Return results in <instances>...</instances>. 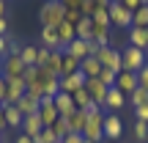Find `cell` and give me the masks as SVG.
<instances>
[{
	"mask_svg": "<svg viewBox=\"0 0 148 143\" xmlns=\"http://www.w3.org/2000/svg\"><path fill=\"white\" fill-rule=\"evenodd\" d=\"M145 64H148V58H145L143 50L132 47V44H126V50H121V72H134L137 74Z\"/></svg>",
	"mask_w": 148,
	"mask_h": 143,
	"instance_id": "3957f363",
	"label": "cell"
},
{
	"mask_svg": "<svg viewBox=\"0 0 148 143\" xmlns=\"http://www.w3.org/2000/svg\"><path fill=\"white\" fill-rule=\"evenodd\" d=\"M96 8H99V3H96V0H85V3L79 6V11H82V17H88V19H93Z\"/></svg>",
	"mask_w": 148,
	"mask_h": 143,
	"instance_id": "1f68e13d",
	"label": "cell"
},
{
	"mask_svg": "<svg viewBox=\"0 0 148 143\" xmlns=\"http://www.w3.org/2000/svg\"><path fill=\"white\" fill-rule=\"evenodd\" d=\"M115 77H118V74L110 72V69H101V74H99V80L107 85V88H115Z\"/></svg>",
	"mask_w": 148,
	"mask_h": 143,
	"instance_id": "836d02e7",
	"label": "cell"
},
{
	"mask_svg": "<svg viewBox=\"0 0 148 143\" xmlns=\"http://www.w3.org/2000/svg\"><path fill=\"white\" fill-rule=\"evenodd\" d=\"M66 53L74 55L77 61H85V58H90V55L99 53V44H93V41H82V39H74L69 47H66Z\"/></svg>",
	"mask_w": 148,
	"mask_h": 143,
	"instance_id": "ba28073f",
	"label": "cell"
},
{
	"mask_svg": "<svg viewBox=\"0 0 148 143\" xmlns=\"http://www.w3.org/2000/svg\"><path fill=\"white\" fill-rule=\"evenodd\" d=\"M134 138L140 143H145V138H148V124L145 121H134Z\"/></svg>",
	"mask_w": 148,
	"mask_h": 143,
	"instance_id": "d6a6232c",
	"label": "cell"
},
{
	"mask_svg": "<svg viewBox=\"0 0 148 143\" xmlns=\"http://www.w3.org/2000/svg\"><path fill=\"white\" fill-rule=\"evenodd\" d=\"M79 19H82V11H79V8H66V17H63V22H69V25H77Z\"/></svg>",
	"mask_w": 148,
	"mask_h": 143,
	"instance_id": "e575fe53",
	"label": "cell"
},
{
	"mask_svg": "<svg viewBox=\"0 0 148 143\" xmlns=\"http://www.w3.org/2000/svg\"><path fill=\"white\" fill-rule=\"evenodd\" d=\"M3 99H5V77L0 74V102H3Z\"/></svg>",
	"mask_w": 148,
	"mask_h": 143,
	"instance_id": "ee69618b",
	"label": "cell"
},
{
	"mask_svg": "<svg viewBox=\"0 0 148 143\" xmlns=\"http://www.w3.org/2000/svg\"><path fill=\"white\" fill-rule=\"evenodd\" d=\"M121 132H123V121L115 113H107V118H104V140H118Z\"/></svg>",
	"mask_w": 148,
	"mask_h": 143,
	"instance_id": "7c38bea8",
	"label": "cell"
},
{
	"mask_svg": "<svg viewBox=\"0 0 148 143\" xmlns=\"http://www.w3.org/2000/svg\"><path fill=\"white\" fill-rule=\"evenodd\" d=\"M0 143H3V135H0Z\"/></svg>",
	"mask_w": 148,
	"mask_h": 143,
	"instance_id": "f5cc1de1",
	"label": "cell"
},
{
	"mask_svg": "<svg viewBox=\"0 0 148 143\" xmlns=\"http://www.w3.org/2000/svg\"><path fill=\"white\" fill-rule=\"evenodd\" d=\"M82 140H85V135H77V132H69V135H66V138L60 140V143H82Z\"/></svg>",
	"mask_w": 148,
	"mask_h": 143,
	"instance_id": "ab89813d",
	"label": "cell"
},
{
	"mask_svg": "<svg viewBox=\"0 0 148 143\" xmlns=\"http://www.w3.org/2000/svg\"><path fill=\"white\" fill-rule=\"evenodd\" d=\"M85 88V74L82 72H74L69 77H60V91L63 94H74V91Z\"/></svg>",
	"mask_w": 148,
	"mask_h": 143,
	"instance_id": "4fadbf2b",
	"label": "cell"
},
{
	"mask_svg": "<svg viewBox=\"0 0 148 143\" xmlns=\"http://www.w3.org/2000/svg\"><path fill=\"white\" fill-rule=\"evenodd\" d=\"M49 129H52V132L58 135V140H63L66 135L71 132V127H69V118H63V116H60V118H58V121H55V124H52Z\"/></svg>",
	"mask_w": 148,
	"mask_h": 143,
	"instance_id": "4316f807",
	"label": "cell"
},
{
	"mask_svg": "<svg viewBox=\"0 0 148 143\" xmlns=\"http://www.w3.org/2000/svg\"><path fill=\"white\" fill-rule=\"evenodd\" d=\"M115 88L118 91H123V94H134V91L140 88V83H137V74L134 72H118V77H115Z\"/></svg>",
	"mask_w": 148,
	"mask_h": 143,
	"instance_id": "8fae6325",
	"label": "cell"
},
{
	"mask_svg": "<svg viewBox=\"0 0 148 143\" xmlns=\"http://www.w3.org/2000/svg\"><path fill=\"white\" fill-rule=\"evenodd\" d=\"M5 11H8V6H5V0H0V19H5Z\"/></svg>",
	"mask_w": 148,
	"mask_h": 143,
	"instance_id": "7dc6e473",
	"label": "cell"
},
{
	"mask_svg": "<svg viewBox=\"0 0 148 143\" xmlns=\"http://www.w3.org/2000/svg\"><path fill=\"white\" fill-rule=\"evenodd\" d=\"M8 55V39L5 36H0V64H3V58Z\"/></svg>",
	"mask_w": 148,
	"mask_h": 143,
	"instance_id": "60d3db41",
	"label": "cell"
},
{
	"mask_svg": "<svg viewBox=\"0 0 148 143\" xmlns=\"http://www.w3.org/2000/svg\"><path fill=\"white\" fill-rule=\"evenodd\" d=\"M110 25L112 28H123V30L132 28V11L123 8L121 0H110Z\"/></svg>",
	"mask_w": 148,
	"mask_h": 143,
	"instance_id": "5b68a950",
	"label": "cell"
},
{
	"mask_svg": "<svg viewBox=\"0 0 148 143\" xmlns=\"http://www.w3.org/2000/svg\"><path fill=\"white\" fill-rule=\"evenodd\" d=\"M49 55H52V50H47V47H38V66H47Z\"/></svg>",
	"mask_w": 148,
	"mask_h": 143,
	"instance_id": "8d00e7d4",
	"label": "cell"
},
{
	"mask_svg": "<svg viewBox=\"0 0 148 143\" xmlns=\"http://www.w3.org/2000/svg\"><path fill=\"white\" fill-rule=\"evenodd\" d=\"M52 102H55V107H58V113H60L63 118H69L71 113L77 110V107H74V99H71V94H63V91H60V94L55 96Z\"/></svg>",
	"mask_w": 148,
	"mask_h": 143,
	"instance_id": "e0dca14e",
	"label": "cell"
},
{
	"mask_svg": "<svg viewBox=\"0 0 148 143\" xmlns=\"http://www.w3.org/2000/svg\"><path fill=\"white\" fill-rule=\"evenodd\" d=\"M90 28H93V19L82 17V19L74 25V30H77V39H82V41H90Z\"/></svg>",
	"mask_w": 148,
	"mask_h": 143,
	"instance_id": "484cf974",
	"label": "cell"
},
{
	"mask_svg": "<svg viewBox=\"0 0 148 143\" xmlns=\"http://www.w3.org/2000/svg\"><path fill=\"white\" fill-rule=\"evenodd\" d=\"M137 83H140V88H145V91H148V64L137 72Z\"/></svg>",
	"mask_w": 148,
	"mask_h": 143,
	"instance_id": "d590c367",
	"label": "cell"
},
{
	"mask_svg": "<svg viewBox=\"0 0 148 143\" xmlns=\"http://www.w3.org/2000/svg\"><path fill=\"white\" fill-rule=\"evenodd\" d=\"M60 3H63V8H79L85 0H60Z\"/></svg>",
	"mask_w": 148,
	"mask_h": 143,
	"instance_id": "b9f144b4",
	"label": "cell"
},
{
	"mask_svg": "<svg viewBox=\"0 0 148 143\" xmlns=\"http://www.w3.org/2000/svg\"><path fill=\"white\" fill-rule=\"evenodd\" d=\"M79 72L85 74V80L99 77V74H101V64H99V58H96V55H90V58L79 61Z\"/></svg>",
	"mask_w": 148,
	"mask_h": 143,
	"instance_id": "ffe728a7",
	"label": "cell"
},
{
	"mask_svg": "<svg viewBox=\"0 0 148 143\" xmlns=\"http://www.w3.org/2000/svg\"><path fill=\"white\" fill-rule=\"evenodd\" d=\"M82 143H93V140H88V138H85V140H82Z\"/></svg>",
	"mask_w": 148,
	"mask_h": 143,
	"instance_id": "681fc988",
	"label": "cell"
},
{
	"mask_svg": "<svg viewBox=\"0 0 148 143\" xmlns=\"http://www.w3.org/2000/svg\"><path fill=\"white\" fill-rule=\"evenodd\" d=\"M143 6H148V0H143Z\"/></svg>",
	"mask_w": 148,
	"mask_h": 143,
	"instance_id": "f907efd6",
	"label": "cell"
},
{
	"mask_svg": "<svg viewBox=\"0 0 148 143\" xmlns=\"http://www.w3.org/2000/svg\"><path fill=\"white\" fill-rule=\"evenodd\" d=\"M38 116H41V124H44V127H52V124L60 118V113H58V107H55L52 96H41V105H38Z\"/></svg>",
	"mask_w": 148,
	"mask_h": 143,
	"instance_id": "30bf717a",
	"label": "cell"
},
{
	"mask_svg": "<svg viewBox=\"0 0 148 143\" xmlns=\"http://www.w3.org/2000/svg\"><path fill=\"white\" fill-rule=\"evenodd\" d=\"M66 17L63 3H52V0H44L41 8H38V19H41V28H58Z\"/></svg>",
	"mask_w": 148,
	"mask_h": 143,
	"instance_id": "6da1fadb",
	"label": "cell"
},
{
	"mask_svg": "<svg viewBox=\"0 0 148 143\" xmlns=\"http://www.w3.org/2000/svg\"><path fill=\"white\" fill-rule=\"evenodd\" d=\"M129 44L137 50H143V53H148V28H129Z\"/></svg>",
	"mask_w": 148,
	"mask_h": 143,
	"instance_id": "5bb4252c",
	"label": "cell"
},
{
	"mask_svg": "<svg viewBox=\"0 0 148 143\" xmlns=\"http://www.w3.org/2000/svg\"><path fill=\"white\" fill-rule=\"evenodd\" d=\"M104 118L107 113L101 110V107H93V110H88V127H85V138L93 140V143H101L104 140Z\"/></svg>",
	"mask_w": 148,
	"mask_h": 143,
	"instance_id": "7a4b0ae2",
	"label": "cell"
},
{
	"mask_svg": "<svg viewBox=\"0 0 148 143\" xmlns=\"http://www.w3.org/2000/svg\"><path fill=\"white\" fill-rule=\"evenodd\" d=\"M126 102H129V96L123 94V91H118V88H110V91H107V102H104V107H110V110L115 113V110H121V107L126 105Z\"/></svg>",
	"mask_w": 148,
	"mask_h": 143,
	"instance_id": "ac0fdd59",
	"label": "cell"
},
{
	"mask_svg": "<svg viewBox=\"0 0 148 143\" xmlns=\"http://www.w3.org/2000/svg\"><path fill=\"white\" fill-rule=\"evenodd\" d=\"M74 72H79V61L63 50V61H60V77H69V74H74Z\"/></svg>",
	"mask_w": 148,
	"mask_h": 143,
	"instance_id": "cb8c5ba5",
	"label": "cell"
},
{
	"mask_svg": "<svg viewBox=\"0 0 148 143\" xmlns=\"http://www.w3.org/2000/svg\"><path fill=\"white\" fill-rule=\"evenodd\" d=\"M132 25L134 28H148V6H140L132 14Z\"/></svg>",
	"mask_w": 148,
	"mask_h": 143,
	"instance_id": "f1b7e54d",
	"label": "cell"
},
{
	"mask_svg": "<svg viewBox=\"0 0 148 143\" xmlns=\"http://www.w3.org/2000/svg\"><path fill=\"white\" fill-rule=\"evenodd\" d=\"M85 91L90 94V99H93V105L104 110V102H107V91H110V88H107V85L101 83L99 77H90V80H85Z\"/></svg>",
	"mask_w": 148,
	"mask_h": 143,
	"instance_id": "52a82bcc",
	"label": "cell"
},
{
	"mask_svg": "<svg viewBox=\"0 0 148 143\" xmlns=\"http://www.w3.org/2000/svg\"><path fill=\"white\" fill-rule=\"evenodd\" d=\"M52 3H60V0H52Z\"/></svg>",
	"mask_w": 148,
	"mask_h": 143,
	"instance_id": "816d5d0a",
	"label": "cell"
},
{
	"mask_svg": "<svg viewBox=\"0 0 148 143\" xmlns=\"http://www.w3.org/2000/svg\"><path fill=\"white\" fill-rule=\"evenodd\" d=\"M38 105H41V99H36V96H30V94H25L19 102H16V107H19L22 118H25V116H33V113H38Z\"/></svg>",
	"mask_w": 148,
	"mask_h": 143,
	"instance_id": "44dd1931",
	"label": "cell"
},
{
	"mask_svg": "<svg viewBox=\"0 0 148 143\" xmlns=\"http://www.w3.org/2000/svg\"><path fill=\"white\" fill-rule=\"evenodd\" d=\"M121 6H123V8H129V11L134 14V11H137L140 6H143V0H121Z\"/></svg>",
	"mask_w": 148,
	"mask_h": 143,
	"instance_id": "74e56055",
	"label": "cell"
},
{
	"mask_svg": "<svg viewBox=\"0 0 148 143\" xmlns=\"http://www.w3.org/2000/svg\"><path fill=\"white\" fill-rule=\"evenodd\" d=\"M41 47H47V50H63L60 36H58V28H41Z\"/></svg>",
	"mask_w": 148,
	"mask_h": 143,
	"instance_id": "2e32d148",
	"label": "cell"
},
{
	"mask_svg": "<svg viewBox=\"0 0 148 143\" xmlns=\"http://www.w3.org/2000/svg\"><path fill=\"white\" fill-rule=\"evenodd\" d=\"M96 3H110V0H96Z\"/></svg>",
	"mask_w": 148,
	"mask_h": 143,
	"instance_id": "c3c4849f",
	"label": "cell"
},
{
	"mask_svg": "<svg viewBox=\"0 0 148 143\" xmlns=\"http://www.w3.org/2000/svg\"><path fill=\"white\" fill-rule=\"evenodd\" d=\"M60 61H63V50H52V55L47 61V69L52 74H58V77H60Z\"/></svg>",
	"mask_w": 148,
	"mask_h": 143,
	"instance_id": "83f0119b",
	"label": "cell"
},
{
	"mask_svg": "<svg viewBox=\"0 0 148 143\" xmlns=\"http://www.w3.org/2000/svg\"><path fill=\"white\" fill-rule=\"evenodd\" d=\"M14 143H33V138H30V135H25V132H19Z\"/></svg>",
	"mask_w": 148,
	"mask_h": 143,
	"instance_id": "7bdbcfd3",
	"label": "cell"
},
{
	"mask_svg": "<svg viewBox=\"0 0 148 143\" xmlns=\"http://www.w3.org/2000/svg\"><path fill=\"white\" fill-rule=\"evenodd\" d=\"M58 36H60V44H63V50H66L74 39H77V30H74V25H69V22H60L58 25Z\"/></svg>",
	"mask_w": 148,
	"mask_h": 143,
	"instance_id": "d4e9b609",
	"label": "cell"
},
{
	"mask_svg": "<svg viewBox=\"0 0 148 143\" xmlns=\"http://www.w3.org/2000/svg\"><path fill=\"white\" fill-rule=\"evenodd\" d=\"M33 143H58V135H55L49 127H44L41 132H38L36 138H33Z\"/></svg>",
	"mask_w": 148,
	"mask_h": 143,
	"instance_id": "4dcf8cb0",
	"label": "cell"
},
{
	"mask_svg": "<svg viewBox=\"0 0 148 143\" xmlns=\"http://www.w3.org/2000/svg\"><path fill=\"white\" fill-rule=\"evenodd\" d=\"M3 116H5V127L22 129V113H19L16 105H3Z\"/></svg>",
	"mask_w": 148,
	"mask_h": 143,
	"instance_id": "d6986e66",
	"label": "cell"
},
{
	"mask_svg": "<svg viewBox=\"0 0 148 143\" xmlns=\"http://www.w3.org/2000/svg\"><path fill=\"white\" fill-rule=\"evenodd\" d=\"M41 129H44V124H41V116H38V113H33V116H25V118H22V129H19V132H25V135H30V138H36Z\"/></svg>",
	"mask_w": 148,
	"mask_h": 143,
	"instance_id": "9a60e30c",
	"label": "cell"
},
{
	"mask_svg": "<svg viewBox=\"0 0 148 143\" xmlns=\"http://www.w3.org/2000/svg\"><path fill=\"white\" fill-rule=\"evenodd\" d=\"M134 116H137V121H145V124H148V105L134 107Z\"/></svg>",
	"mask_w": 148,
	"mask_h": 143,
	"instance_id": "f35d334b",
	"label": "cell"
},
{
	"mask_svg": "<svg viewBox=\"0 0 148 143\" xmlns=\"http://www.w3.org/2000/svg\"><path fill=\"white\" fill-rule=\"evenodd\" d=\"M25 94H27L25 80H5V99H3V105H16Z\"/></svg>",
	"mask_w": 148,
	"mask_h": 143,
	"instance_id": "9c48e42d",
	"label": "cell"
},
{
	"mask_svg": "<svg viewBox=\"0 0 148 143\" xmlns=\"http://www.w3.org/2000/svg\"><path fill=\"white\" fill-rule=\"evenodd\" d=\"M129 105H132V107H143V105H148V91H145V88H137L134 94H129Z\"/></svg>",
	"mask_w": 148,
	"mask_h": 143,
	"instance_id": "f546056e",
	"label": "cell"
},
{
	"mask_svg": "<svg viewBox=\"0 0 148 143\" xmlns=\"http://www.w3.org/2000/svg\"><path fill=\"white\" fill-rule=\"evenodd\" d=\"M145 58H148V53H145Z\"/></svg>",
	"mask_w": 148,
	"mask_h": 143,
	"instance_id": "db71d44e",
	"label": "cell"
},
{
	"mask_svg": "<svg viewBox=\"0 0 148 143\" xmlns=\"http://www.w3.org/2000/svg\"><path fill=\"white\" fill-rule=\"evenodd\" d=\"M19 58H22L25 66H38V47H36V44H22Z\"/></svg>",
	"mask_w": 148,
	"mask_h": 143,
	"instance_id": "603a6c76",
	"label": "cell"
},
{
	"mask_svg": "<svg viewBox=\"0 0 148 143\" xmlns=\"http://www.w3.org/2000/svg\"><path fill=\"white\" fill-rule=\"evenodd\" d=\"M0 36H8V22L0 19Z\"/></svg>",
	"mask_w": 148,
	"mask_h": 143,
	"instance_id": "f6af8a7d",
	"label": "cell"
},
{
	"mask_svg": "<svg viewBox=\"0 0 148 143\" xmlns=\"http://www.w3.org/2000/svg\"><path fill=\"white\" fill-rule=\"evenodd\" d=\"M69 127H71V132L82 135L85 127H88V113H85V110H74L71 116H69Z\"/></svg>",
	"mask_w": 148,
	"mask_h": 143,
	"instance_id": "7402d4cb",
	"label": "cell"
},
{
	"mask_svg": "<svg viewBox=\"0 0 148 143\" xmlns=\"http://www.w3.org/2000/svg\"><path fill=\"white\" fill-rule=\"evenodd\" d=\"M96 58H99L101 69H110V72H121V50H115L112 44H107V47H99V53H96Z\"/></svg>",
	"mask_w": 148,
	"mask_h": 143,
	"instance_id": "277c9868",
	"label": "cell"
},
{
	"mask_svg": "<svg viewBox=\"0 0 148 143\" xmlns=\"http://www.w3.org/2000/svg\"><path fill=\"white\" fill-rule=\"evenodd\" d=\"M27 66L22 64L19 55H5L3 64H0V74H3L5 80H22V74H25Z\"/></svg>",
	"mask_w": 148,
	"mask_h": 143,
	"instance_id": "8992f818",
	"label": "cell"
},
{
	"mask_svg": "<svg viewBox=\"0 0 148 143\" xmlns=\"http://www.w3.org/2000/svg\"><path fill=\"white\" fill-rule=\"evenodd\" d=\"M3 129H8V127H5V116H3V107H0V135H3Z\"/></svg>",
	"mask_w": 148,
	"mask_h": 143,
	"instance_id": "bcb514c9",
	"label": "cell"
}]
</instances>
